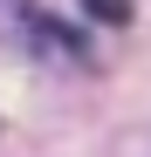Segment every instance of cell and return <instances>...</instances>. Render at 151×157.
Masks as SVG:
<instances>
[{"label": "cell", "mask_w": 151, "mask_h": 157, "mask_svg": "<svg viewBox=\"0 0 151 157\" xmlns=\"http://www.w3.org/2000/svg\"><path fill=\"white\" fill-rule=\"evenodd\" d=\"M96 21H131V0H83Z\"/></svg>", "instance_id": "cell-1"}]
</instances>
